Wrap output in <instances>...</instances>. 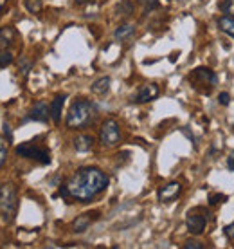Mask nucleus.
Masks as SVG:
<instances>
[{"label":"nucleus","mask_w":234,"mask_h":249,"mask_svg":"<svg viewBox=\"0 0 234 249\" xmlns=\"http://www.w3.org/2000/svg\"><path fill=\"white\" fill-rule=\"evenodd\" d=\"M99 141L105 146H116L121 141V130L116 119H106L101 124V132H99Z\"/></svg>","instance_id":"obj_5"},{"label":"nucleus","mask_w":234,"mask_h":249,"mask_svg":"<svg viewBox=\"0 0 234 249\" xmlns=\"http://www.w3.org/2000/svg\"><path fill=\"white\" fill-rule=\"evenodd\" d=\"M110 83H112L110 78H108V76H103V78H99V80L94 81L92 87H90V90H92L94 94H98V96H103V94L108 92Z\"/></svg>","instance_id":"obj_15"},{"label":"nucleus","mask_w":234,"mask_h":249,"mask_svg":"<svg viewBox=\"0 0 234 249\" xmlns=\"http://www.w3.org/2000/svg\"><path fill=\"white\" fill-rule=\"evenodd\" d=\"M218 101H220V105H229L231 96H229L227 92H222V94H220V98H218Z\"/></svg>","instance_id":"obj_28"},{"label":"nucleus","mask_w":234,"mask_h":249,"mask_svg":"<svg viewBox=\"0 0 234 249\" xmlns=\"http://www.w3.org/2000/svg\"><path fill=\"white\" fill-rule=\"evenodd\" d=\"M96 116V105L90 100L80 98L76 100L67 112V126L68 128H83L90 123Z\"/></svg>","instance_id":"obj_2"},{"label":"nucleus","mask_w":234,"mask_h":249,"mask_svg":"<svg viewBox=\"0 0 234 249\" xmlns=\"http://www.w3.org/2000/svg\"><path fill=\"white\" fill-rule=\"evenodd\" d=\"M135 35V25L132 24H123L119 25L116 29V33H114V36H116V40H119V42H124V40H128V38H132Z\"/></svg>","instance_id":"obj_14"},{"label":"nucleus","mask_w":234,"mask_h":249,"mask_svg":"<svg viewBox=\"0 0 234 249\" xmlns=\"http://www.w3.org/2000/svg\"><path fill=\"white\" fill-rule=\"evenodd\" d=\"M50 118V107L45 103V101H38L36 105L33 107L31 110H29V116L25 118L27 119H33V121H40V123H47Z\"/></svg>","instance_id":"obj_10"},{"label":"nucleus","mask_w":234,"mask_h":249,"mask_svg":"<svg viewBox=\"0 0 234 249\" xmlns=\"http://www.w3.org/2000/svg\"><path fill=\"white\" fill-rule=\"evenodd\" d=\"M185 226H187V231L191 235H202L205 228H207V217H205V212L202 208H195V210H189L187 212V217H185Z\"/></svg>","instance_id":"obj_6"},{"label":"nucleus","mask_w":234,"mask_h":249,"mask_svg":"<svg viewBox=\"0 0 234 249\" xmlns=\"http://www.w3.org/2000/svg\"><path fill=\"white\" fill-rule=\"evenodd\" d=\"M6 4H7V0H0V9L6 6Z\"/></svg>","instance_id":"obj_32"},{"label":"nucleus","mask_w":234,"mask_h":249,"mask_svg":"<svg viewBox=\"0 0 234 249\" xmlns=\"http://www.w3.org/2000/svg\"><path fill=\"white\" fill-rule=\"evenodd\" d=\"M137 2H141L146 11H153L159 7V0H137Z\"/></svg>","instance_id":"obj_25"},{"label":"nucleus","mask_w":234,"mask_h":249,"mask_svg":"<svg viewBox=\"0 0 234 249\" xmlns=\"http://www.w3.org/2000/svg\"><path fill=\"white\" fill-rule=\"evenodd\" d=\"M31 67H33V63L29 62V60H25V58H22V60H20V74L24 76V78H27V74H29Z\"/></svg>","instance_id":"obj_23"},{"label":"nucleus","mask_w":234,"mask_h":249,"mask_svg":"<svg viewBox=\"0 0 234 249\" xmlns=\"http://www.w3.org/2000/svg\"><path fill=\"white\" fill-rule=\"evenodd\" d=\"M11 63H13V54L7 53V51H2V53H0V69L7 67V65H11Z\"/></svg>","instance_id":"obj_21"},{"label":"nucleus","mask_w":234,"mask_h":249,"mask_svg":"<svg viewBox=\"0 0 234 249\" xmlns=\"http://www.w3.org/2000/svg\"><path fill=\"white\" fill-rule=\"evenodd\" d=\"M218 27L222 29L225 35H229L231 38H234V17H222L218 20Z\"/></svg>","instance_id":"obj_17"},{"label":"nucleus","mask_w":234,"mask_h":249,"mask_svg":"<svg viewBox=\"0 0 234 249\" xmlns=\"http://www.w3.org/2000/svg\"><path fill=\"white\" fill-rule=\"evenodd\" d=\"M182 248H184V249H203V244L197 242V240H187Z\"/></svg>","instance_id":"obj_26"},{"label":"nucleus","mask_w":234,"mask_h":249,"mask_svg":"<svg viewBox=\"0 0 234 249\" xmlns=\"http://www.w3.org/2000/svg\"><path fill=\"white\" fill-rule=\"evenodd\" d=\"M119 11H121V15H132L134 13V6H132V2L130 0H123L121 4H119Z\"/></svg>","instance_id":"obj_22"},{"label":"nucleus","mask_w":234,"mask_h":249,"mask_svg":"<svg viewBox=\"0 0 234 249\" xmlns=\"http://www.w3.org/2000/svg\"><path fill=\"white\" fill-rule=\"evenodd\" d=\"M108 182L110 179L105 172L94 166H85V168L76 170L65 186H67L68 197L80 202H90L94 197L105 192Z\"/></svg>","instance_id":"obj_1"},{"label":"nucleus","mask_w":234,"mask_h":249,"mask_svg":"<svg viewBox=\"0 0 234 249\" xmlns=\"http://www.w3.org/2000/svg\"><path fill=\"white\" fill-rule=\"evenodd\" d=\"M99 218V212H88V213H83V215H80L78 218H74V222H72V231L74 233H83V231H86L90 226H92V222H96Z\"/></svg>","instance_id":"obj_9"},{"label":"nucleus","mask_w":234,"mask_h":249,"mask_svg":"<svg viewBox=\"0 0 234 249\" xmlns=\"http://www.w3.org/2000/svg\"><path fill=\"white\" fill-rule=\"evenodd\" d=\"M223 235L227 238H231V240H234V222L233 224H227L225 228H223Z\"/></svg>","instance_id":"obj_27"},{"label":"nucleus","mask_w":234,"mask_h":249,"mask_svg":"<svg viewBox=\"0 0 234 249\" xmlns=\"http://www.w3.org/2000/svg\"><path fill=\"white\" fill-rule=\"evenodd\" d=\"M65 96H56L52 103H50V119L54 121V123H60L62 121V112H63V103H65Z\"/></svg>","instance_id":"obj_12"},{"label":"nucleus","mask_w":234,"mask_h":249,"mask_svg":"<svg viewBox=\"0 0 234 249\" xmlns=\"http://www.w3.org/2000/svg\"><path fill=\"white\" fill-rule=\"evenodd\" d=\"M17 154L25 159H34L40 164H49L50 162V152L43 146H36L34 143H24L17 146Z\"/></svg>","instance_id":"obj_4"},{"label":"nucleus","mask_w":234,"mask_h":249,"mask_svg":"<svg viewBox=\"0 0 234 249\" xmlns=\"http://www.w3.org/2000/svg\"><path fill=\"white\" fill-rule=\"evenodd\" d=\"M4 134L7 136V141H13L11 130H9V124H7V123H4Z\"/></svg>","instance_id":"obj_31"},{"label":"nucleus","mask_w":234,"mask_h":249,"mask_svg":"<svg viewBox=\"0 0 234 249\" xmlns=\"http://www.w3.org/2000/svg\"><path fill=\"white\" fill-rule=\"evenodd\" d=\"M229 197L225 193H215V195H209V206H216L220 204V202H225Z\"/></svg>","instance_id":"obj_20"},{"label":"nucleus","mask_w":234,"mask_h":249,"mask_svg":"<svg viewBox=\"0 0 234 249\" xmlns=\"http://www.w3.org/2000/svg\"><path fill=\"white\" fill-rule=\"evenodd\" d=\"M180 193H182V184L180 182H169V184L159 190V200L160 202H171V200L179 199Z\"/></svg>","instance_id":"obj_11"},{"label":"nucleus","mask_w":234,"mask_h":249,"mask_svg":"<svg viewBox=\"0 0 234 249\" xmlns=\"http://www.w3.org/2000/svg\"><path fill=\"white\" fill-rule=\"evenodd\" d=\"M189 80H191V83L195 85V89L205 87V92H209L211 89L215 87L216 74L207 67H198L189 74Z\"/></svg>","instance_id":"obj_7"},{"label":"nucleus","mask_w":234,"mask_h":249,"mask_svg":"<svg viewBox=\"0 0 234 249\" xmlns=\"http://www.w3.org/2000/svg\"><path fill=\"white\" fill-rule=\"evenodd\" d=\"M6 157H7V146H6V139L0 136V168H2V164L6 162Z\"/></svg>","instance_id":"obj_24"},{"label":"nucleus","mask_w":234,"mask_h":249,"mask_svg":"<svg viewBox=\"0 0 234 249\" xmlns=\"http://www.w3.org/2000/svg\"><path fill=\"white\" fill-rule=\"evenodd\" d=\"M227 168L231 170V172H234V152H231L227 157Z\"/></svg>","instance_id":"obj_29"},{"label":"nucleus","mask_w":234,"mask_h":249,"mask_svg":"<svg viewBox=\"0 0 234 249\" xmlns=\"http://www.w3.org/2000/svg\"><path fill=\"white\" fill-rule=\"evenodd\" d=\"M78 6H85V4H96V2H99V0H74Z\"/></svg>","instance_id":"obj_30"},{"label":"nucleus","mask_w":234,"mask_h":249,"mask_svg":"<svg viewBox=\"0 0 234 249\" xmlns=\"http://www.w3.org/2000/svg\"><path fill=\"white\" fill-rule=\"evenodd\" d=\"M17 208H18V197H17V192L11 184H7L2 192H0V213H2V220L9 224L15 220V215H17Z\"/></svg>","instance_id":"obj_3"},{"label":"nucleus","mask_w":234,"mask_h":249,"mask_svg":"<svg viewBox=\"0 0 234 249\" xmlns=\"http://www.w3.org/2000/svg\"><path fill=\"white\" fill-rule=\"evenodd\" d=\"M159 94H160L159 85L148 83V85H142V87L137 90V94L134 96V101H135V103H150V101H153Z\"/></svg>","instance_id":"obj_8"},{"label":"nucleus","mask_w":234,"mask_h":249,"mask_svg":"<svg viewBox=\"0 0 234 249\" xmlns=\"http://www.w3.org/2000/svg\"><path fill=\"white\" fill-rule=\"evenodd\" d=\"M94 144V139L90 136H85V134H81L74 139V148L78 152H88V150L92 148Z\"/></svg>","instance_id":"obj_16"},{"label":"nucleus","mask_w":234,"mask_h":249,"mask_svg":"<svg viewBox=\"0 0 234 249\" xmlns=\"http://www.w3.org/2000/svg\"><path fill=\"white\" fill-rule=\"evenodd\" d=\"M220 11L225 13L227 17H234V0H220L218 2Z\"/></svg>","instance_id":"obj_18"},{"label":"nucleus","mask_w":234,"mask_h":249,"mask_svg":"<svg viewBox=\"0 0 234 249\" xmlns=\"http://www.w3.org/2000/svg\"><path fill=\"white\" fill-rule=\"evenodd\" d=\"M29 13H40L42 11V0H25L24 2Z\"/></svg>","instance_id":"obj_19"},{"label":"nucleus","mask_w":234,"mask_h":249,"mask_svg":"<svg viewBox=\"0 0 234 249\" xmlns=\"http://www.w3.org/2000/svg\"><path fill=\"white\" fill-rule=\"evenodd\" d=\"M0 192H2V188H0Z\"/></svg>","instance_id":"obj_33"},{"label":"nucleus","mask_w":234,"mask_h":249,"mask_svg":"<svg viewBox=\"0 0 234 249\" xmlns=\"http://www.w3.org/2000/svg\"><path fill=\"white\" fill-rule=\"evenodd\" d=\"M15 36H17V31L13 27H2L0 29V51H6L7 47H11Z\"/></svg>","instance_id":"obj_13"}]
</instances>
